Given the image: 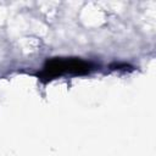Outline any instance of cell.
Here are the masks:
<instances>
[{
    "label": "cell",
    "mask_w": 156,
    "mask_h": 156,
    "mask_svg": "<svg viewBox=\"0 0 156 156\" xmlns=\"http://www.w3.org/2000/svg\"><path fill=\"white\" fill-rule=\"evenodd\" d=\"M90 68L91 66L89 62L77 57H54L46 61L43 71L39 74V78L49 80L65 73L84 74L90 72Z\"/></svg>",
    "instance_id": "cell-1"
}]
</instances>
